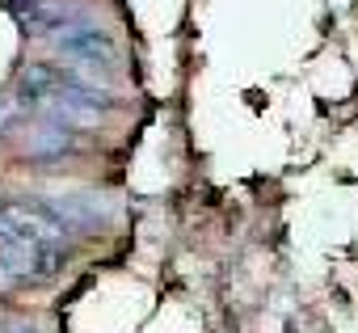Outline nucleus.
Wrapping results in <instances>:
<instances>
[{
	"label": "nucleus",
	"mask_w": 358,
	"mask_h": 333,
	"mask_svg": "<svg viewBox=\"0 0 358 333\" xmlns=\"http://www.w3.org/2000/svg\"><path fill=\"white\" fill-rule=\"evenodd\" d=\"M64 266V257L47 245H30V241H17L9 232H0V270L9 278H51L55 270Z\"/></svg>",
	"instance_id": "obj_4"
},
{
	"label": "nucleus",
	"mask_w": 358,
	"mask_h": 333,
	"mask_svg": "<svg viewBox=\"0 0 358 333\" xmlns=\"http://www.w3.org/2000/svg\"><path fill=\"white\" fill-rule=\"evenodd\" d=\"M68 148H72V131H68V127H59V122L38 127V131L30 135V143H26V152H30V156H64Z\"/></svg>",
	"instance_id": "obj_6"
},
{
	"label": "nucleus",
	"mask_w": 358,
	"mask_h": 333,
	"mask_svg": "<svg viewBox=\"0 0 358 333\" xmlns=\"http://www.w3.org/2000/svg\"><path fill=\"white\" fill-rule=\"evenodd\" d=\"M55 51L64 59H72V68H80V72H110L114 76V68H118V43L93 22L68 26L64 34H55Z\"/></svg>",
	"instance_id": "obj_1"
},
{
	"label": "nucleus",
	"mask_w": 358,
	"mask_h": 333,
	"mask_svg": "<svg viewBox=\"0 0 358 333\" xmlns=\"http://www.w3.org/2000/svg\"><path fill=\"white\" fill-rule=\"evenodd\" d=\"M0 232H9V236H17V241H30V245L55 249V241H59L68 228L47 211V203L0 199Z\"/></svg>",
	"instance_id": "obj_2"
},
{
	"label": "nucleus",
	"mask_w": 358,
	"mask_h": 333,
	"mask_svg": "<svg viewBox=\"0 0 358 333\" xmlns=\"http://www.w3.org/2000/svg\"><path fill=\"white\" fill-rule=\"evenodd\" d=\"M13 17L26 34H64L68 26H85L89 9L72 0H9Z\"/></svg>",
	"instance_id": "obj_3"
},
{
	"label": "nucleus",
	"mask_w": 358,
	"mask_h": 333,
	"mask_svg": "<svg viewBox=\"0 0 358 333\" xmlns=\"http://www.w3.org/2000/svg\"><path fill=\"white\" fill-rule=\"evenodd\" d=\"M17 118V101L13 97H5V93H0V131H5L9 122Z\"/></svg>",
	"instance_id": "obj_7"
},
{
	"label": "nucleus",
	"mask_w": 358,
	"mask_h": 333,
	"mask_svg": "<svg viewBox=\"0 0 358 333\" xmlns=\"http://www.w3.org/2000/svg\"><path fill=\"white\" fill-rule=\"evenodd\" d=\"M5 333H43L34 320H5Z\"/></svg>",
	"instance_id": "obj_8"
},
{
	"label": "nucleus",
	"mask_w": 358,
	"mask_h": 333,
	"mask_svg": "<svg viewBox=\"0 0 358 333\" xmlns=\"http://www.w3.org/2000/svg\"><path fill=\"white\" fill-rule=\"evenodd\" d=\"M47 211L64 228H93V224H101V220L114 215L110 199H101V194H59V199L47 203Z\"/></svg>",
	"instance_id": "obj_5"
}]
</instances>
